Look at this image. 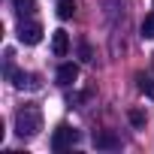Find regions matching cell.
Instances as JSON below:
<instances>
[{
	"mask_svg": "<svg viewBox=\"0 0 154 154\" xmlns=\"http://www.w3.org/2000/svg\"><path fill=\"white\" fill-rule=\"evenodd\" d=\"M39 130H42V112H39V106L24 103V106L15 112V133H18L21 139H33Z\"/></svg>",
	"mask_w": 154,
	"mask_h": 154,
	"instance_id": "6da1fadb",
	"label": "cell"
},
{
	"mask_svg": "<svg viewBox=\"0 0 154 154\" xmlns=\"http://www.w3.org/2000/svg\"><path fill=\"white\" fill-rule=\"evenodd\" d=\"M75 79H79V66H75V63H60L57 66V85H72Z\"/></svg>",
	"mask_w": 154,
	"mask_h": 154,
	"instance_id": "8992f818",
	"label": "cell"
},
{
	"mask_svg": "<svg viewBox=\"0 0 154 154\" xmlns=\"http://www.w3.org/2000/svg\"><path fill=\"white\" fill-rule=\"evenodd\" d=\"M82 57H85V60H91V48H88V42H82Z\"/></svg>",
	"mask_w": 154,
	"mask_h": 154,
	"instance_id": "7c38bea8",
	"label": "cell"
},
{
	"mask_svg": "<svg viewBox=\"0 0 154 154\" xmlns=\"http://www.w3.org/2000/svg\"><path fill=\"white\" fill-rule=\"evenodd\" d=\"M79 142V130L69 127V124H57L54 133H51V151H66Z\"/></svg>",
	"mask_w": 154,
	"mask_h": 154,
	"instance_id": "7a4b0ae2",
	"label": "cell"
},
{
	"mask_svg": "<svg viewBox=\"0 0 154 154\" xmlns=\"http://www.w3.org/2000/svg\"><path fill=\"white\" fill-rule=\"evenodd\" d=\"M151 60H154V54H151Z\"/></svg>",
	"mask_w": 154,
	"mask_h": 154,
	"instance_id": "4fadbf2b",
	"label": "cell"
},
{
	"mask_svg": "<svg viewBox=\"0 0 154 154\" xmlns=\"http://www.w3.org/2000/svg\"><path fill=\"white\" fill-rule=\"evenodd\" d=\"M54 12H57V18H63V21L72 18V15H75V0H57V9H54Z\"/></svg>",
	"mask_w": 154,
	"mask_h": 154,
	"instance_id": "52a82bcc",
	"label": "cell"
},
{
	"mask_svg": "<svg viewBox=\"0 0 154 154\" xmlns=\"http://www.w3.org/2000/svg\"><path fill=\"white\" fill-rule=\"evenodd\" d=\"M33 6H36L33 0H15V15H18V18H24V15H30V12H33Z\"/></svg>",
	"mask_w": 154,
	"mask_h": 154,
	"instance_id": "9c48e42d",
	"label": "cell"
},
{
	"mask_svg": "<svg viewBox=\"0 0 154 154\" xmlns=\"http://www.w3.org/2000/svg\"><path fill=\"white\" fill-rule=\"evenodd\" d=\"M142 36L145 39H154V12H148L142 18Z\"/></svg>",
	"mask_w": 154,
	"mask_h": 154,
	"instance_id": "8fae6325",
	"label": "cell"
},
{
	"mask_svg": "<svg viewBox=\"0 0 154 154\" xmlns=\"http://www.w3.org/2000/svg\"><path fill=\"white\" fill-rule=\"evenodd\" d=\"M127 118H130V124H133V127H145V121H148V115H145L142 109H130V112H127Z\"/></svg>",
	"mask_w": 154,
	"mask_h": 154,
	"instance_id": "30bf717a",
	"label": "cell"
},
{
	"mask_svg": "<svg viewBox=\"0 0 154 154\" xmlns=\"http://www.w3.org/2000/svg\"><path fill=\"white\" fill-rule=\"evenodd\" d=\"M39 39H42V24L21 18V24H18V42H21V45H36Z\"/></svg>",
	"mask_w": 154,
	"mask_h": 154,
	"instance_id": "3957f363",
	"label": "cell"
},
{
	"mask_svg": "<svg viewBox=\"0 0 154 154\" xmlns=\"http://www.w3.org/2000/svg\"><path fill=\"white\" fill-rule=\"evenodd\" d=\"M51 51H54V57H63L69 51V33L66 30H54L51 33Z\"/></svg>",
	"mask_w": 154,
	"mask_h": 154,
	"instance_id": "5b68a950",
	"label": "cell"
},
{
	"mask_svg": "<svg viewBox=\"0 0 154 154\" xmlns=\"http://www.w3.org/2000/svg\"><path fill=\"white\" fill-rule=\"evenodd\" d=\"M136 82H139V91L154 100V79H151V75H136Z\"/></svg>",
	"mask_w": 154,
	"mask_h": 154,
	"instance_id": "ba28073f",
	"label": "cell"
},
{
	"mask_svg": "<svg viewBox=\"0 0 154 154\" xmlns=\"http://www.w3.org/2000/svg\"><path fill=\"white\" fill-rule=\"evenodd\" d=\"M94 145L103 151H115V148H121V139L112 130H94Z\"/></svg>",
	"mask_w": 154,
	"mask_h": 154,
	"instance_id": "277c9868",
	"label": "cell"
}]
</instances>
